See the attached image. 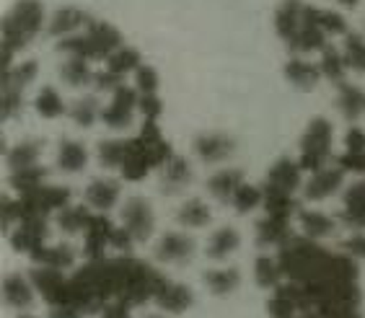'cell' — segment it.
<instances>
[{
    "label": "cell",
    "mask_w": 365,
    "mask_h": 318,
    "mask_svg": "<svg viewBox=\"0 0 365 318\" xmlns=\"http://www.w3.org/2000/svg\"><path fill=\"white\" fill-rule=\"evenodd\" d=\"M166 280L169 277L153 264L140 262L133 254H122L117 259L104 256L88 262L71 277V305L65 308H76L83 316L101 313L112 303L138 308L153 300Z\"/></svg>",
    "instance_id": "cell-1"
},
{
    "label": "cell",
    "mask_w": 365,
    "mask_h": 318,
    "mask_svg": "<svg viewBox=\"0 0 365 318\" xmlns=\"http://www.w3.org/2000/svg\"><path fill=\"white\" fill-rule=\"evenodd\" d=\"M44 26L42 0H16L3 18V73L14 68V55L29 47Z\"/></svg>",
    "instance_id": "cell-2"
},
{
    "label": "cell",
    "mask_w": 365,
    "mask_h": 318,
    "mask_svg": "<svg viewBox=\"0 0 365 318\" xmlns=\"http://www.w3.org/2000/svg\"><path fill=\"white\" fill-rule=\"evenodd\" d=\"M125 44L122 39L120 28H114L112 23L106 21H96L93 18L91 26L81 31V34H73V36H65L57 42V52H65V55L71 57H86V60H91V63H101L106 57L117 52Z\"/></svg>",
    "instance_id": "cell-3"
},
{
    "label": "cell",
    "mask_w": 365,
    "mask_h": 318,
    "mask_svg": "<svg viewBox=\"0 0 365 318\" xmlns=\"http://www.w3.org/2000/svg\"><path fill=\"white\" fill-rule=\"evenodd\" d=\"M331 137H334V127L327 117H314L306 124V132L301 137V166L309 174H317L324 166H329L331 158Z\"/></svg>",
    "instance_id": "cell-4"
},
{
    "label": "cell",
    "mask_w": 365,
    "mask_h": 318,
    "mask_svg": "<svg viewBox=\"0 0 365 318\" xmlns=\"http://www.w3.org/2000/svg\"><path fill=\"white\" fill-rule=\"evenodd\" d=\"M73 191L68 186H52L44 184L39 189L19 194V220L24 218H49L52 212H60L71 205Z\"/></svg>",
    "instance_id": "cell-5"
},
{
    "label": "cell",
    "mask_w": 365,
    "mask_h": 318,
    "mask_svg": "<svg viewBox=\"0 0 365 318\" xmlns=\"http://www.w3.org/2000/svg\"><path fill=\"white\" fill-rule=\"evenodd\" d=\"M36 292L49 308H65L71 305V277H65L60 269L49 267H34L29 272Z\"/></svg>",
    "instance_id": "cell-6"
},
{
    "label": "cell",
    "mask_w": 365,
    "mask_h": 318,
    "mask_svg": "<svg viewBox=\"0 0 365 318\" xmlns=\"http://www.w3.org/2000/svg\"><path fill=\"white\" fill-rule=\"evenodd\" d=\"M138 106H140V93H138V88H133V85H122V88H117V91L112 93L109 106L101 112V122H104L109 129L130 127L135 112H140Z\"/></svg>",
    "instance_id": "cell-7"
},
{
    "label": "cell",
    "mask_w": 365,
    "mask_h": 318,
    "mask_svg": "<svg viewBox=\"0 0 365 318\" xmlns=\"http://www.w3.org/2000/svg\"><path fill=\"white\" fill-rule=\"evenodd\" d=\"M122 226L133 233L138 243H145L155 230L153 205L145 197H130L122 207Z\"/></svg>",
    "instance_id": "cell-8"
},
{
    "label": "cell",
    "mask_w": 365,
    "mask_h": 318,
    "mask_svg": "<svg viewBox=\"0 0 365 318\" xmlns=\"http://www.w3.org/2000/svg\"><path fill=\"white\" fill-rule=\"evenodd\" d=\"M49 218H24L19 220L16 230H11V246L19 251V254L31 256L39 246H44L49 240V228H47Z\"/></svg>",
    "instance_id": "cell-9"
},
{
    "label": "cell",
    "mask_w": 365,
    "mask_h": 318,
    "mask_svg": "<svg viewBox=\"0 0 365 318\" xmlns=\"http://www.w3.org/2000/svg\"><path fill=\"white\" fill-rule=\"evenodd\" d=\"M344 176H347V171H344L339 163L324 166L322 171L311 174V179L303 184V199H306V202H322V199L331 197L337 189H342Z\"/></svg>",
    "instance_id": "cell-10"
},
{
    "label": "cell",
    "mask_w": 365,
    "mask_h": 318,
    "mask_svg": "<svg viewBox=\"0 0 365 318\" xmlns=\"http://www.w3.org/2000/svg\"><path fill=\"white\" fill-rule=\"evenodd\" d=\"M114 223L109 220L106 212H96L91 220L88 230L83 233V254L88 262L104 259V248H112V235H114Z\"/></svg>",
    "instance_id": "cell-11"
},
{
    "label": "cell",
    "mask_w": 365,
    "mask_h": 318,
    "mask_svg": "<svg viewBox=\"0 0 365 318\" xmlns=\"http://www.w3.org/2000/svg\"><path fill=\"white\" fill-rule=\"evenodd\" d=\"M192 148L202 163H223L236 153V140L225 132H205L197 134Z\"/></svg>",
    "instance_id": "cell-12"
},
{
    "label": "cell",
    "mask_w": 365,
    "mask_h": 318,
    "mask_svg": "<svg viewBox=\"0 0 365 318\" xmlns=\"http://www.w3.org/2000/svg\"><path fill=\"white\" fill-rule=\"evenodd\" d=\"M91 21H93V16L86 14L83 8L65 6L52 14V18L47 21V31H49V36H55V39H65V36L86 31V28L91 26Z\"/></svg>",
    "instance_id": "cell-13"
},
{
    "label": "cell",
    "mask_w": 365,
    "mask_h": 318,
    "mask_svg": "<svg viewBox=\"0 0 365 318\" xmlns=\"http://www.w3.org/2000/svg\"><path fill=\"white\" fill-rule=\"evenodd\" d=\"M197 251V243L187 233H166L155 243V259L163 264H184L190 262Z\"/></svg>",
    "instance_id": "cell-14"
},
{
    "label": "cell",
    "mask_w": 365,
    "mask_h": 318,
    "mask_svg": "<svg viewBox=\"0 0 365 318\" xmlns=\"http://www.w3.org/2000/svg\"><path fill=\"white\" fill-rule=\"evenodd\" d=\"M282 75L288 80L293 88L298 91H314L319 85V80L324 78L322 75V68L314 63H309L303 55H290L282 65Z\"/></svg>",
    "instance_id": "cell-15"
},
{
    "label": "cell",
    "mask_w": 365,
    "mask_h": 318,
    "mask_svg": "<svg viewBox=\"0 0 365 318\" xmlns=\"http://www.w3.org/2000/svg\"><path fill=\"white\" fill-rule=\"evenodd\" d=\"M303 11L306 3L303 0H280V6L274 11V34L280 36L282 42L288 44L295 39V34L303 26Z\"/></svg>",
    "instance_id": "cell-16"
},
{
    "label": "cell",
    "mask_w": 365,
    "mask_h": 318,
    "mask_svg": "<svg viewBox=\"0 0 365 318\" xmlns=\"http://www.w3.org/2000/svg\"><path fill=\"white\" fill-rule=\"evenodd\" d=\"M34 282L31 277H24L21 272H11V275L3 280V300H6L8 308L14 311H26L34 303Z\"/></svg>",
    "instance_id": "cell-17"
},
{
    "label": "cell",
    "mask_w": 365,
    "mask_h": 318,
    "mask_svg": "<svg viewBox=\"0 0 365 318\" xmlns=\"http://www.w3.org/2000/svg\"><path fill=\"white\" fill-rule=\"evenodd\" d=\"M264 184L269 186H277L282 191H295L303 186V166L301 161H293V158H280V161H274L267 171V179H264Z\"/></svg>",
    "instance_id": "cell-18"
},
{
    "label": "cell",
    "mask_w": 365,
    "mask_h": 318,
    "mask_svg": "<svg viewBox=\"0 0 365 318\" xmlns=\"http://www.w3.org/2000/svg\"><path fill=\"white\" fill-rule=\"evenodd\" d=\"M153 303L158 305L161 313H184L195 303V292H192V287H187V285L166 280L161 290L155 292Z\"/></svg>",
    "instance_id": "cell-19"
},
{
    "label": "cell",
    "mask_w": 365,
    "mask_h": 318,
    "mask_svg": "<svg viewBox=\"0 0 365 318\" xmlns=\"http://www.w3.org/2000/svg\"><path fill=\"white\" fill-rule=\"evenodd\" d=\"M290 220L293 218L264 215V218L257 223V246L259 248H269V246L280 248L285 240L293 238V233H290Z\"/></svg>",
    "instance_id": "cell-20"
},
{
    "label": "cell",
    "mask_w": 365,
    "mask_h": 318,
    "mask_svg": "<svg viewBox=\"0 0 365 318\" xmlns=\"http://www.w3.org/2000/svg\"><path fill=\"white\" fill-rule=\"evenodd\" d=\"M120 181L109 176L93 179L88 189H86V202L96 212H109L117 202H120Z\"/></svg>",
    "instance_id": "cell-21"
},
{
    "label": "cell",
    "mask_w": 365,
    "mask_h": 318,
    "mask_svg": "<svg viewBox=\"0 0 365 318\" xmlns=\"http://www.w3.org/2000/svg\"><path fill=\"white\" fill-rule=\"evenodd\" d=\"M195 171H192L187 158L174 156L166 166L161 169V191L163 194H179L182 189H187V184H192Z\"/></svg>",
    "instance_id": "cell-22"
},
{
    "label": "cell",
    "mask_w": 365,
    "mask_h": 318,
    "mask_svg": "<svg viewBox=\"0 0 365 318\" xmlns=\"http://www.w3.org/2000/svg\"><path fill=\"white\" fill-rule=\"evenodd\" d=\"M239 246H241L239 230L231 226H223L210 235L207 246H205V254H207V259H212V262H223V259H228L231 254H236Z\"/></svg>",
    "instance_id": "cell-23"
},
{
    "label": "cell",
    "mask_w": 365,
    "mask_h": 318,
    "mask_svg": "<svg viewBox=\"0 0 365 318\" xmlns=\"http://www.w3.org/2000/svg\"><path fill=\"white\" fill-rule=\"evenodd\" d=\"M31 262H34L36 267H49V269L65 272V269H71L73 264H76V251H73V246H68V243H57V246L44 243V246H39L34 254H31Z\"/></svg>",
    "instance_id": "cell-24"
},
{
    "label": "cell",
    "mask_w": 365,
    "mask_h": 318,
    "mask_svg": "<svg viewBox=\"0 0 365 318\" xmlns=\"http://www.w3.org/2000/svg\"><path fill=\"white\" fill-rule=\"evenodd\" d=\"M244 184V171L241 169H223L207 179V191L218 202H231L236 189Z\"/></svg>",
    "instance_id": "cell-25"
},
{
    "label": "cell",
    "mask_w": 365,
    "mask_h": 318,
    "mask_svg": "<svg viewBox=\"0 0 365 318\" xmlns=\"http://www.w3.org/2000/svg\"><path fill=\"white\" fill-rule=\"evenodd\" d=\"M337 106L342 117L347 122H358L365 114V91L352 83H339L337 85Z\"/></svg>",
    "instance_id": "cell-26"
},
{
    "label": "cell",
    "mask_w": 365,
    "mask_h": 318,
    "mask_svg": "<svg viewBox=\"0 0 365 318\" xmlns=\"http://www.w3.org/2000/svg\"><path fill=\"white\" fill-rule=\"evenodd\" d=\"M264 189V212L267 215H282V218H293L301 212V202L295 199V194L290 191H282L277 186L262 184Z\"/></svg>",
    "instance_id": "cell-27"
},
{
    "label": "cell",
    "mask_w": 365,
    "mask_h": 318,
    "mask_svg": "<svg viewBox=\"0 0 365 318\" xmlns=\"http://www.w3.org/2000/svg\"><path fill=\"white\" fill-rule=\"evenodd\" d=\"M205 287L212 292V295H231V292L239 290L241 285V272L236 267H225V269H207L202 275Z\"/></svg>",
    "instance_id": "cell-28"
},
{
    "label": "cell",
    "mask_w": 365,
    "mask_h": 318,
    "mask_svg": "<svg viewBox=\"0 0 365 318\" xmlns=\"http://www.w3.org/2000/svg\"><path fill=\"white\" fill-rule=\"evenodd\" d=\"M298 223H301V230L303 235H309L314 240H322L327 235L334 233V228H337V220L329 218V215H324L319 210H303L298 212Z\"/></svg>",
    "instance_id": "cell-29"
},
{
    "label": "cell",
    "mask_w": 365,
    "mask_h": 318,
    "mask_svg": "<svg viewBox=\"0 0 365 318\" xmlns=\"http://www.w3.org/2000/svg\"><path fill=\"white\" fill-rule=\"evenodd\" d=\"M96 212H91L88 207L83 205H68L65 210L57 212V228L68 235H78V233H86L88 226H91V220Z\"/></svg>",
    "instance_id": "cell-30"
},
{
    "label": "cell",
    "mask_w": 365,
    "mask_h": 318,
    "mask_svg": "<svg viewBox=\"0 0 365 318\" xmlns=\"http://www.w3.org/2000/svg\"><path fill=\"white\" fill-rule=\"evenodd\" d=\"M88 163V150H86L83 142L78 140H63L60 148H57V169L65 171V174H78V171L86 169Z\"/></svg>",
    "instance_id": "cell-31"
},
{
    "label": "cell",
    "mask_w": 365,
    "mask_h": 318,
    "mask_svg": "<svg viewBox=\"0 0 365 318\" xmlns=\"http://www.w3.org/2000/svg\"><path fill=\"white\" fill-rule=\"evenodd\" d=\"M88 63H91V60H86V57L71 55L63 65H60V78L71 85V88L93 85V75H96V73L91 70V65Z\"/></svg>",
    "instance_id": "cell-32"
},
{
    "label": "cell",
    "mask_w": 365,
    "mask_h": 318,
    "mask_svg": "<svg viewBox=\"0 0 365 318\" xmlns=\"http://www.w3.org/2000/svg\"><path fill=\"white\" fill-rule=\"evenodd\" d=\"M39 156H42V142L39 140H21L19 145L6 153V163L11 171H21L39 166Z\"/></svg>",
    "instance_id": "cell-33"
},
{
    "label": "cell",
    "mask_w": 365,
    "mask_h": 318,
    "mask_svg": "<svg viewBox=\"0 0 365 318\" xmlns=\"http://www.w3.org/2000/svg\"><path fill=\"white\" fill-rule=\"evenodd\" d=\"M282 272L280 267V259H272L267 254H259L257 256V262H254V282L264 287V290H274V287H280L282 285Z\"/></svg>",
    "instance_id": "cell-34"
},
{
    "label": "cell",
    "mask_w": 365,
    "mask_h": 318,
    "mask_svg": "<svg viewBox=\"0 0 365 318\" xmlns=\"http://www.w3.org/2000/svg\"><path fill=\"white\" fill-rule=\"evenodd\" d=\"M212 220V212L210 207H207V202H202V199H187V202H182V207L176 210V223L182 228H205L210 226Z\"/></svg>",
    "instance_id": "cell-35"
},
{
    "label": "cell",
    "mask_w": 365,
    "mask_h": 318,
    "mask_svg": "<svg viewBox=\"0 0 365 318\" xmlns=\"http://www.w3.org/2000/svg\"><path fill=\"white\" fill-rule=\"evenodd\" d=\"M47 176H49V171L44 169V166H31V169L11 171L8 184L14 186L16 194H29V191H34L47 184Z\"/></svg>",
    "instance_id": "cell-36"
},
{
    "label": "cell",
    "mask_w": 365,
    "mask_h": 318,
    "mask_svg": "<svg viewBox=\"0 0 365 318\" xmlns=\"http://www.w3.org/2000/svg\"><path fill=\"white\" fill-rule=\"evenodd\" d=\"M140 65H143L140 52L135 50V47H130V44H122L120 50L106 57V70L117 73V75H122V78L130 75V73H135Z\"/></svg>",
    "instance_id": "cell-37"
},
{
    "label": "cell",
    "mask_w": 365,
    "mask_h": 318,
    "mask_svg": "<svg viewBox=\"0 0 365 318\" xmlns=\"http://www.w3.org/2000/svg\"><path fill=\"white\" fill-rule=\"evenodd\" d=\"M130 153V137L127 140H101L96 145V158L104 169H122Z\"/></svg>",
    "instance_id": "cell-38"
},
{
    "label": "cell",
    "mask_w": 365,
    "mask_h": 318,
    "mask_svg": "<svg viewBox=\"0 0 365 318\" xmlns=\"http://www.w3.org/2000/svg\"><path fill=\"white\" fill-rule=\"evenodd\" d=\"M34 109L42 120H57V117L68 114V106H65L63 96H60L52 85H42V91L36 93V99H34Z\"/></svg>",
    "instance_id": "cell-39"
},
{
    "label": "cell",
    "mask_w": 365,
    "mask_h": 318,
    "mask_svg": "<svg viewBox=\"0 0 365 318\" xmlns=\"http://www.w3.org/2000/svg\"><path fill=\"white\" fill-rule=\"evenodd\" d=\"M39 75V65L36 60H26V63L14 65L8 73H3V88H16V91H26L29 85L34 83Z\"/></svg>",
    "instance_id": "cell-40"
},
{
    "label": "cell",
    "mask_w": 365,
    "mask_h": 318,
    "mask_svg": "<svg viewBox=\"0 0 365 318\" xmlns=\"http://www.w3.org/2000/svg\"><path fill=\"white\" fill-rule=\"evenodd\" d=\"M319 68H322V75L327 80H331V83H344V75H347V60H344L342 50H337V47H327V50L322 52V63H319Z\"/></svg>",
    "instance_id": "cell-41"
},
{
    "label": "cell",
    "mask_w": 365,
    "mask_h": 318,
    "mask_svg": "<svg viewBox=\"0 0 365 318\" xmlns=\"http://www.w3.org/2000/svg\"><path fill=\"white\" fill-rule=\"evenodd\" d=\"M101 104H98L96 96H83V99H78L76 104L68 109V114H71V120L76 122L78 127H93L96 124V120H101Z\"/></svg>",
    "instance_id": "cell-42"
},
{
    "label": "cell",
    "mask_w": 365,
    "mask_h": 318,
    "mask_svg": "<svg viewBox=\"0 0 365 318\" xmlns=\"http://www.w3.org/2000/svg\"><path fill=\"white\" fill-rule=\"evenodd\" d=\"M342 55H344V60H347V68H350V70L365 73V36L358 34V31L344 34Z\"/></svg>",
    "instance_id": "cell-43"
},
{
    "label": "cell",
    "mask_w": 365,
    "mask_h": 318,
    "mask_svg": "<svg viewBox=\"0 0 365 318\" xmlns=\"http://www.w3.org/2000/svg\"><path fill=\"white\" fill-rule=\"evenodd\" d=\"M231 205L239 215H246V212L257 210L259 205H264V189H262V186H254V184H246L244 181V184L236 189V194H233Z\"/></svg>",
    "instance_id": "cell-44"
},
{
    "label": "cell",
    "mask_w": 365,
    "mask_h": 318,
    "mask_svg": "<svg viewBox=\"0 0 365 318\" xmlns=\"http://www.w3.org/2000/svg\"><path fill=\"white\" fill-rule=\"evenodd\" d=\"M317 21L329 36L350 34V28H347V18H344L339 11H324V8H317Z\"/></svg>",
    "instance_id": "cell-45"
},
{
    "label": "cell",
    "mask_w": 365,
    "mask_h": 318,
    "mask_svg": "<svg viewBox=\"0 0 365 318\" xmlns=\"http://www.w3.org/2000/svg\"><path fill=\"white\" fill-rule=\"evenodd\" d=\"M135 88L140 96H148V93H158V73L150 68V65L143 63L138 70H135Z\"/></svg>",
    "instance_id": "cell-46"
},
{
    "label": "cell",
    "mask_w": 365,
    "mask_h": 318,
    "mask_svg": "<svg viewBox=\"0 0 365 318\" xmlns=\"http://www.w3.org/2000/svg\"><path fill=\"white\" fill-rule=\"evenodd\" d=\"M24 109V91H16V88H3V122L14 120L16 114H21Z\"/></svg>",
    "instance_id": "cell-47"
},
{
    "label": "cell",
    "mask_w": 365,
    "mask_h": 318,
    "mask_svg": "<svg viewBox=\"0 0 365 318\" xmlns=\"http://www.w3.org/2000/svg\"><path fill=\"white\" fill-rule=\"evenodd\" d=\"M122 85H125V78L112 70H106V68L93 75V88H96L98 93H114L117 88H122Z\"/></svg>",
    "instance_id": "cell-48"
},
{
    "label": "cell",
    "mask_w": 365,
    "mask_h": 318,
    "mask_svg": "<svg viewBox=\"0 0 365 318\" xmlns=\"http://www.w3.org/2000/svg\"><path fill=\"white\" fill-rule=\"evenodd\" d=\"M140 114L143 120H150V122H158V117L163 114V101L158 93H148V96H140Z\"/></svg>",
    "instance_id": "cell-49"
},
{
    "label": "cell",
    "mask_w": 365,
    "mask_h": 318,
    "mask_svg": "<svg viewBox=\"0 0 365 318\" xmlns=\"http://www.w3.org/2000/svg\"><path fill=\"white\" fill-rule=\"evenodd\" d=\"M334 163H339L347 174H363L365 176V153H342L334 158Z\"/></svg>",
    "instance_id": "cell-50"
},
{
    "label": "cell",
    "mask_w": 365,
    "mask_h": 318,
    "mask_svg": "<svg viewBox=\"0 0 365 318\" xmlns=\"http://www.w3.org/2000/svg\"><path fill=\"white\" fill-rule=\"evenodd\" d=\"M344 153H365V129H347V134H344Z\"/></svg>",
    "instance_id": "cell-51"
},
{
    "label": "cell",
    "mask_w": 365,
    "mask_h": 318,
    "mask_svg": "<svg viewBox=\"0 0 365 318\" xmlns=\"http://www.w3.org/2000/svg\"><path fill=\"white\" fill-rule=\"evenodd\" d=\"M0 207H3V228H6L8 233H11V228H14V223H19V202L11 197H3V202H0Z\"/></svg>",
    "instance_id": "cell-52"
},
{
    "label": "cell",
    "mask_w": 365,
    "mask_h": 318,
    "mask_svg": "<svg viewBox=\"0 0 365 318\" xmlns=\"http://www.w3.org/2000/svg\"><path fill=\"white\" fill-rule=\"evenodd\" d=\"M339 223H342L347 230H355V233H363L365 230V210L363 212H339Z\"/></svg>",
    "instance_id": "cell-53"
},
{
    "label": "cell",
    "mask_w": 365,
    "mask_h": 318,
    "mask_svg": "<svg viewBox=\"0 0 365 318\" xmlns=\"http://www.w3.org/2000/svg\"><path fill=\"white\" fill-rule=\"evenodd\" d=\"M342 251L355 259H365V233H352L347 240H342Z\"/></svg>",
    "instance_id": "cell-54"
},
{
    "label": "cell",
    "mask_w": 365,
    "mask_h": 318,
    "mask_svg": "<svg viewBox=\"0 0 365 318\" xmlns=\"http://www.w3.org/2000/svg\"><path fill=\"white\" fill-rule=\"evenodd\" d=\"M101 318H133V308L127 303H112L101 311Z\"/></svg>",
    "instance_id": "cell-55"
},
{
    "label": "cell",
    "mask_w": 365,
    "mask_h": 318,
    "mask_svg": "<svg viewBox=\"0 0 365 318\" xmlns=\"http://www.w3.org/2000/svg\"><path fill=\"white\" fill-rule=\"evenodd\" d=\"M49 318H83V313L76 311V308H52Z\"/></svg>",
    "instance_id": "cell-56"
},
{
    "label": "cell",
    "mask_w": 365,
    "mask_h": 318,
    "mask_svg": "<svg viewBox=\"0 0 365 318\" xmlns=\"http://www.w3.org/2000/svg\"><path fill=\"white\" fill-rule=\"evenodd\" d=\"M337 3L344 8V11H355V8L360 6V0H337Z\"/></svg>",
    "instance_id": "cell-57"
},
{
    "label": "cell",
    "mask_w": 365,
    "mask_h": 318,
    "mask_svg": "<svg viewBox=\"0 0 365 318\" xmlns=\"http://www.w3.org/2000/svg\"><path fill=\"white\" fill-rule=\"evenodd\" d=\"M148 318H163V316H158V313H153V316H148Z\"/></svg>",
    "instance_id": "cell-58"
},
{
    "label": "cell",
    "mask_w": 365,
    "mask_h": 318,
    "mask_svg": "<svg viewBox=\"0 0 365 318\" xmlns=\"http://www.w3.org/2000/svg\"><path fill=\"white\" fill-rule=\"evenodd\" d=\"M19 318H36V316H26V313H24V316H19Z\"/></svg>",
    "instance_id": "cell-59"
},
{
    "label": "cell",
    "mask_w": 365,
    "mask_h": 318,
    "mask_svg": "<svg viewBox=\"0 0 365 318\" xmlns=\"http://www.w3.org/2000/svg\"><path fill=\"white\" fill-rule=\"evenodd\" d=\"M355 318H363V316H355Z\"/></svg>",
    "instance_id": "cell-60"
}]
</instances>
